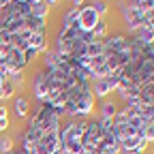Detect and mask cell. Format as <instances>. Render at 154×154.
<instances>
[{"mask_svg":"<svg viewBox=\"0 0 154 154\" xmlns=\"http://www.w3.org/2000/svg\"><path fill=\"white\" fill-rule=\"evenodd\" d=\"M5 82H7V77H5L2 73H0V88H2V86H5Z\"/></svg>","mask_w":154,"mask_h":154,"instance_id":"obj_17","label":"cell"},{"mask_svg":"<svg viewBox=\"0 0 154 154\" xmlns=\"http://www.w3.org/2000/svg\"><path fill=\"white\" fill-rule=\"evenodd\" d=\"M86 131V122H69L64 124V128H60V143H69V141H82Z\"/></svg>","mask_w":154,"mask_h":154,"instance_id":"obj_7","label":"cell"},{"mask_svg":"<svg viewBox=\"0 0 154 154\" xmlns=\"http://www.w3.org/2000/svg\"><path fill=\"white\" fill-rule=\"evenodd\" d=\"M101 22V15L96 13V9L92 7V5H86V7H82V9H77V28H79L82 32H86V34H90L94 28H96V24Z\"/></svg>","mask_w":154,"mask_h":154,"instance_id":"obj_6","label":"cell"},{"mask_svg":"<svg viewBox=\"0 0 154 154\" xmlns=\"http://www.w3.org/2000/svg\"><path fill=\"white\" fill-rule=\"evenodd\" d=\"M111 131L120 150L131 154H143L148 143L154 141V111L124 105L116 111Z\"/></svg>","mask_w":154,"mask_h":154,"instance_id":"obj_3","label":"cell"},{"mask_svg":"<svg viewBox=\"0 0 154 154\" xmlns=\"http://www.w3.org/2000/svg\"><path fill=\"white\" fill-rule=\"evenodd\" d=\"M82 146L86 154H118L120 152V146L111 131V122H105L101 118L86 122Z\"/></svg>","mask_w":154,"mask_h":154,"instance_id":"obj_5","label":"cell"},{"mask_svg":"<svg viewBox=\"0 0 154 154\" xmlns=\"http://www.w3.org/2000/svg\"><path fill=\"white\" fill-rule=\"evenodd\" d=\"M7 154H19V152H13V150H11V152H7Z\"/></svg>","mask_w":154,"mask_h":154,"instance_id":"obj_18","label":"cell"},{"mask_svg":"<svg viewBox=\"0 0 154 154\" xmlns=\"http://www.w3.org/2000/svg\"><path fill=\"white\" fill-rule=\"evenodd\" d=\"M15 111H17L19 118H26V116H28V99L19 96V99L15 101Z\"/></svg>","mask_w":154,"mask_h":154,"instance_id":"obj_10","label":"cell"},{"mask_svg":"<svg viewBox=\"0 0 154 154\" xmlns=\"http://www.w3.org/2000/svg\"><path fill=\"white\" fill-rule=\"evenodd\" d=\"M128 5H131L133 9H137L139 13H143V11L154 9V0H128Z\"/></svg>","mask_w":154,"mask_h":154,"instance_id":"obj_9","label":"cell"},{"mask_svg":"<svg viewBox=\"0 0 154 154\" xmlns=\"http://www.w3.org/2000/svg\"><path fill=\"white\" fill-rule=\"evenodd\" d=\"M128 107L154 111V45L131 36V56L118 75V88Z\"/></svg>","mask_w":154,"mask_h":154,"instance_id":"obj_2","label":"cell"},{"mask_svg":"<svg viewBox=\"0 0 154 154\" xmlns=\"http://www.w3.org/2000/svg\"><path fill=\"white\" fill-rule=\"evenodd\" d=\"M34 96L60 116H88L96 101L90 73L56 51L47 56L43 71L34 77Z\"/></svg>","mask_w":154,"mask_h":154,"instance_id":"obj_1","label":"cell"},{"mask_svg":"<svg viewBox=\"0 0 154 154\" xmlns=\"http://www.w3.org/2000/svg\"><path fill=\"white\" fill-rule=\"evenodd\" d=\"M116 105L113 103H105L103 105V116H101V120H105V122H111L113 120V116H116Z\"/></svg>","mask_w":154,"mask_h":154,"instance_id":"obj_11","label":"cell"},{"mask_svg":"<svg viewBox=\"0 0 154 154\" xmlns=\"http://www.w3.org/2000/svg\"><path fill=\"white\" fill-rule=\"evenodd\" d=\"M116 88H118V75L92 82V92H94V96H107V94L116 92Z\"/></svg>","mask_w":154,"mask_h":154,"instance_id":"obj_8","label":"cell"},{"mask_svg":"<svg viewBox=\"0 0 154 154\" xmlns=\"http://www.w3.org/2000/svg\"><path fill=\"white\" fill-rule=\"evenodd\" d=\"M131 56V36L116 34V36H105L103 38V51L94 58L88 66L90 79H105V77L120 75L124 69L126 60Z\"/></svg>","mask_w":154,"mask_h":154,"instance_id":"obj_4","label":"cell"},{"mask_svg":"<svg viewBox=\"0 0 154 154\" xmlns=\"http://www.w3.org/2000/svg\"><path fill=\"white\" fill-rule=\"evenodd\" d=\"M92 7H94V9H96V13H99V15H101V17H103V15H105V13H107V5H105V2H94V5H92Z\"/></svg>","mask_w":154,"mask_h":154,"instance_id":"obj_15","label":"cell"},{"mask_svg":"<svg viewBox=\"0 0 154 154\" xmlns=\"http://www.w3.org/2000/svg\"><path fill=\"white\" fill-rule=\"evenodd\" d=\"M13 90H15V84L7 79V82H5V86L0 88V99H9V96L13 94Z\"/></svg>","mask_w":154,"mask_h":154,"instance_id":"obj_13","label":"cell"},{"mask_svg":"<svg viewBox=\"0 0 154 154\" xmlns=\"http://www.w3.org/2000/svg\"><path fill=\"white\" fill-rule=\"evenodd\" d=\"M43 2H45L47 7H51V5H56V2H60V0H43Z\"/></svg>","mask_w":154,"mask_h":154,"instance_id":"obj_16","label":"cell"},{"mask_svg":"<svg viewBox=\"0 0 154 154\" xmlns=\"http://www.w3.org/2000/svg\"><path fill=\"white\" fill-rule=\"evenodd\" d=\"M9 128V109L5 105H0V133Z\"/></svg>","mask_w":154,"mask_h":154,"instance_id":"obj_12","label":"cell"},{"mask_svg":"<svg viewBox=\"0 0 154 154\" xmlns=\"http://www.w3.org/2000/svg\"><path fill=\"white\" fill-rule=\"evenodd\" d=\"M11 150H13V141H11L9 137H2V139H0V152L7 154V152H11Z\"/></svg>","mask_w":154,"mask_h":154,"instance_id":"obj_14","label":"cell"}]
</instances>
